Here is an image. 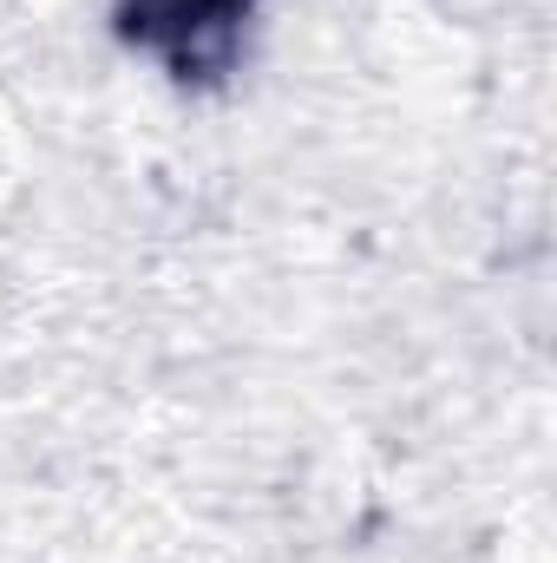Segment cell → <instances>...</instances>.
I'll return each mask as SVG.
<instances>
[{"instance_id":"6da1fadb","label":"cell","mask_w":557,"mask_h":563,"mask_svg":"<svg viewBox=\"0 0 557 563\" xmlns=\"http://www.w3.org/2000/svg\"><path fill=\"white\" fill-rule=\"evenodd\" d=\"M250 7L256 0H119V26L132 46L157 53L177 79H204L230 66L237 26L250 20Z\"/></svg>"}]
</instances>
